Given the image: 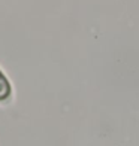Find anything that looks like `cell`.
I'll return each instance as SVG.
<instances>
[{
	"label": "cell",
	"mask_w": 139,
	"mask_h": 146,
	"mask_svg": "<svg viewBox=\"0 0 139 146\" xmlns=\"http://www.w3.org/2000/svg\"><path fill=\"white\" fill-rule=\"evenodd\" d=\"M12 96V87L9 79L5 76V73L0 70V102L9 100V97Z\"/></svg>",
	"instance_id": "cell-1"
}]
</instances>
